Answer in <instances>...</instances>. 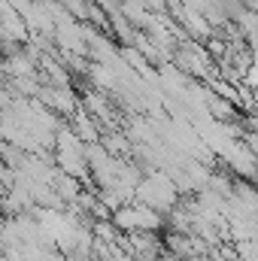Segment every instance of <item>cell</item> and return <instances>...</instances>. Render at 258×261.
Instances as JSON below:
<instances>
[{
	"mask_svg": "<svg viewBox=\"0 0 258 261\" xmlns=\"http://www.w3.org/2000/svg\"><path fill=\"white\" fill-rule=\"evenodd\" d=\"M70 130H73L82 143H97V140H100V125H97V119H91L88 113H73V116H70Z\"/></svg>",
	"mask_w": 258,
	"mask_h": 261,
	"instance_id": "obj_1",
	"label": "cell"
}]
</instances>
